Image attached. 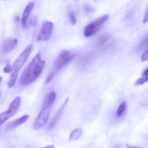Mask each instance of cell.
Here are the masks:
<instances>
[{"mask_svg": "<svg viewBox=\"0 0 148 148\" xmlns=\"http://www.w3.org/2000/svg\"><path fill=\"white\" fill-rule=\"evenodd\" d=\"M45 64L41 55L37 54L23 73L20 80L21 84L29 85L34 82L42 73Z\"/></svg>", "mask_w": 148, "mask_h": 148, "instance_id": "cell-1", "label": "cell"}, {"mask_svg": "<svg viewBox=\"0 0 148 148\" xmlns=\"http://www.w3.org/2000/svg\"><path fill=\"white\" fill-rule=\"evenodd\" d=\"M33 44L29 45L16 59L12 66V70L10 77L8 82V86L9 88L13 87L15 83L19 71L27 60L32 49Z\"/></svg>", "mask_w": 148, "mask_h": 148, "instance_id": "cell-2", "label": "cell"}, {"mask_svg": "<svg viewBox=\"0 0 148 148\" xmlns=\"http://www.w3.org/2000/svg\"><path fill=\"white\" fill-rule=\"evenodd\" d=\"M74 55L70 51L65 50L62 51L56 59L53 72L46 79V83L50 82L63 67L68 64L74 58Z\"/></svg>", "mask_w": 148, "mask_h": 148, "instance_id": "cell-3", "label": "cell"}, {"mask_svg": "<svg viewBox=\"0 0 148 148\" xmlns=\"http://www.w3.org/2000/svg\"><path fill=\"white\" fill-rule=\"evenodd\" d=\"M109 17L108 15H104L88 24L84 29V35L86 37L94 35L100 30L103 23L109 19Z\"/></svg>", "mask_w": 148, "mask_h": 148, "instance_id": "cell-4", "label": "cell"}, {"mask_svg": "<svg viewBox=\"0 0 148 148\" xmlns=\"http://www.w3.org/2000/svg\"><path fill=\"white\" fill-rule=\"evenodd\" d=\"M21 99L20 96L15 97L10 103L8 109L0 114V127L7 120L14 115L20 106Z\"/></svg>", "mask_w": 148, "mask_h": 148, "instance_id": "cell-5", "label": "cell"}, {"mask_svg": "<svg viewBox=\"0 0 148 148\" xmlns=\"http://www.w3.org/2000/svg\"><path fill=\"white\" fill-rule=\"evenodd\" d=\"M51 107L49 106H42L40 114L33 123V127L35 130H38L47 123L49 118Z\"/></svg>", "mask_w": 148, "mask_h": 148, "instance_id": "cell-6", "label": "cell"}, {"mask_svg": "<svg viewBox=\"0 0 148 148\" xmlns=\"http://www.w3.org/2000/svg\"><path fill=\"white\" fill-rule=\"evenodd\" d=\"M53 23L46 21L43 23L37 36L38 41H47L51 37L53 30Z\"/></svg>", "mask_w": 148, "mask_h": 148, "instance_id": "cell-7", "label": "cell"}, {"mask_svg": "<svg viewBox=\"0 0 148 148\" xmlns=\"http://www.w3.org/2000/svg\"><path fill=\"white\" fill-rule=\"evenodd\" d=\"M18 43L16 39H7L2 43L1 50L3 54H7L14 49Z\"/></svg>", "mask_w": 148, "mask_h": 148, "instance_id": "cell-8", "label": "cell"}, {"mask_svg": "<svg viewBox=\"0 0 148 148\" xmlns=\"http://www.w3.org/2000/svg\"><path fill=\"white\" fill-rule=\"evenodd\" d=\"M69 99V98L66 99V101L64 102L62 106L58 109V111H57L56 114H55L54 116L53 117V119L51 120V121L49 122V124H48L47 127V129H48V130H50V129H52L56 125L57 122H58V121L59 120V119H60V117L61 115L62 111L64 110L66 105H67Z\"/></svg>", "mask_w": 148, "mask_h": 148, "instance_id": "cell-9", "label": "cell"}, {"mask_svg": "<svg viewBox=\"0 0 148 148\" xmlns=\"http://www.w3.org/2000/svg\"><path fill=\"white\" fill-rule=\"evenodd\" d=\"M29 116L28 115H25L18 119L14 120L13 121L9 123L6 126V129L7 130L10 131L17 127L27 122L28 119H29Z\"/></svg>", "mask_w": 148, "mask_h": 148, "instance_id": "cell-10", "label": "cell"}, {"mask_svg": "<svg viewBox=\"0 0 148 148\" xmlns=\"http://www.w3.org/2000/svg\"><path fill=\"white\" fill-rule=\"evenodd\" d=\"M34 7V3L33 2L29 3L26 6L23 14L22 18V25L24 28L27 26V21L30 13L32 12Z\"/></svg>", "mask_w": 148, "mask_h": 148, "instance_id": "cell-11", "label": "cell"}, {"mask_svg": "<svg viewBox=\"0 0 148 148\" xmlns=\"http://www.w3.org/2000/svg\"><path fill=\"white\" fill-rule=\"evenodd\" d=\"M56 98V93L54 91H51L46 96L43 102V105L52 107Z\"/></svg>", "mask_w": 148, "mask_h": 148, "instance_id": "cell-12", "label": "cell"}, {"mask_svg": "<svg viewBox=\"0 0 148 148\" xmlns=\"http://www.w3.org/2000/svg\"><path fill=\"white\" fill-rule=\"evenodd\" d=\"M82 134V129L79 128L74 129L73 131L70 134L69 140L70 141L76 140L79 139Z\"/></svg>", "mask_w": 148, "mask_h": 148, "instance_id": "cell-13", "label": "cell"}, {"mask_svg": "<svg viewBox=\"0 0 148 148\" xmlns=\"http://www.w3.org/2000/svg\"><path fill=\"white\" fill-rule=\"evenodd\" d=\"M110 40V36L108 35L104 34L101 36L97 39V45L98 47H101L106 45Z\"/></svg>", "mask_w": 148, "mask_h": 148, "instance_id": "cell-14", "label": "cell"}, {"mask_svg": "<svg viewBox=\"0 0 148 148\" xmlns=\"http://www.w3.org/2000/svg\"><path fill=\"white\" fill-rule=\"evenodd\" d=\"M148 48V35L143 39L136 49L137 53H141Z\"/></svg>", "mask_w": 148, "mask_h": 148, "instance_id": "cell-15", "label": "cell"}, {"mask_svg": "<svg viewBox=\"0 0 148 148\" xmlns=\"http://www.w3.org/2000/svg\"><path fill=\"white\" fill-rule=\"evenodd\" d=\"M127 107V103L126 101L123 102L117 109L116 111V116L118 118H120L126 110Z\"/></svg>", "mask_w": 148, "mask_h": 148, "instance_id": "cell-16", "label": "cell"}, {"mask_svg": "<svg viewBox=\"0 0 148 148\" xmlns=\"http://www.w3.org/2000/svg\"><path fill=\"white\" fill-rule=\"evenodd\" d=\"M148 81V69L146 70L143 74L142 77L138 79L136 82V85H142Z\"/></svg>", "mask_w": 148, "mask_h": 148, "instance_id": "cell-17", "label": "cell"}, {"mask_svg": "<svg viewBox=\"0 0 148 148\" xmlns=\"http://www.w3.org/2000/svg\"><path fill=\"white\" fill-rule=\"evenodd\" d=\"M69 19H70L72 24L73 25H75L76 23L77 19L76 17L75 13L72 10H70L69 13Z\"/></svg>", "mask_w": 148, "mask_h": 148, "instance_id": "cell-18", "label": "cell"}, {"mask_svg": "<svg viewBox=\"0 0 148 148\" xmlns=\"http://www.w3.org/2000/svg\"><path fill=\"white\" fill-rule=\"evenodd\" d=\"M29 23H30V25L33 26V27H35V26H36L37 23H38L37 17L35 16L33 17L30 19Z\"/></svg>", "mask_w": 148, "mask_h": 148, "instance_id": "cell-19", "label": "cell"}, {"mask_svg": "<svg viewBox=\"0 0 148 148\" xmlns=\"http://www.w3.org/2000/svg\"><path fill=\"white\" fill-rule=\"evenodd\" d=\"M148 60V48L145 50L142 56L141 60L143 62H145Z\"/></svg>", "mask_w": 148, "mask_h": 148, "instance_id": "cell-20", "label": "cell"}, {"mask_svg": "<svg viewBox=\"0 0 148 148\" xmlns=\"http://www.w3.org/2000/svg\"><path fill=\"white\" fill-rule=\"evenodd\" d=\"M12 70V68L10 65H8L3 69V71L5 73H9L11 72Z\"/></svg>", "mask_w": 148, "mask_h": 148, "instance_id": "cell-21", "label": "cell"}, {"mask_svg": "<svg viewBox=\"0 0 148 148\" xmlns=\"http://www.w3.org/2000/svg\"><path fill=\"white\" fill-rule=\"evenodd\" d=\"M148 22V8L146 10V13L143 18V22L144 23H147Z\"/></svg>", "mask_w": 148, "mask_h": 148, "instance_id": "cell-22", "label": "cell"}, {"mask_svg": "<svg viewBox=\"0 0 148 148\" xmlns=\"http://www.w3.org/2000/svg\"><path fill=\"white\" fill-rule=\"evenodd\" d=\"M90 10H91V8L88 6H87L86 7V11L87 12H90Z\"/></svg>", "mask_w": 148, "mask_h": 148, "instance_id": "cell-23", "label": "cell"}, {"mask_svg": "<svg viewBox=\"0 0 148 148\" xmlns=\"http://www.w3.org/2000/svg\"><path fill=\"white\" fill-rule=\"evenodd\" d=\"M54 146H53V145H51V146H48V147H50V148H53Z\"/></svg>", "mask_w": 148, "mask_h": 148, "instance_id": "cell-24", "label": "cell"}, {"mask_svg": "<svg viewBox=\"0 0 148 148\" xmlns=\"http://www.w3.org/2000/svg\"><path fill=\"white\" fill-rule=\"evenodd\" d=\"M1 80H2L1 77V76H0V82H1Z\"/></svg>", "mask_w": 148, "mask_h": 148, "instance_id": "cell-25", "label": "cell"}, {"mask_svg": "<svg viewBox=\"0 0 148 148\" xmlns=\"http://www.w3.org/2000/svg\"><path fill=\"white\" fill-rule=\"evenodd\" d=\"M1 90H0V96H1Z\"/></svg>", "mask_w": 148, "mask_h": 148, "instance_id": "cell-26", "label": "cell"}]
</instances>
